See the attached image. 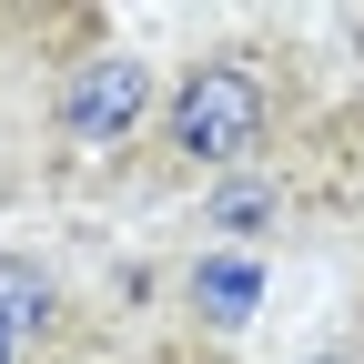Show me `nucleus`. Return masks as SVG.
Returning a JSON list of instances; mask_svg holds the SVG:
<instances>
[{
    "label": "nucleus",
    "instance_id": "obj_5",
    "mask_svg": "<svg viewBox=\"0 0 364 364\" xmlns=\"http://www.w3.org/2000/svg\"><path fill=\"white\" fill-rule=\"evenodd\" d=\"M0 364H21V344H11V334H0Z\"/></svg>",
    "mask_w": 364,
    "mask_h": 364
},
{
    "label": "nucleus",
    "instance_id": "obj_3",
    "mask_svg": "<svg viewBox=\"0 0 364 364\" xmlns=\"http://www.w3.org/2000/svg\"><path fill=\"white\" fill-rule=\"evenodd\" d=\"M0 334H11V344H41V334H61V284H51V263H31V253H0Z\"/></svg>",
    "mask_w": 364,
    "mask_h": 364
},
{
    "label": "nucleus",
    "instance_id": "obj_4",
    "mask_svg": "<svg viewBox=\"0 0 364 364\" xmlns=\"http://www.w3.org/2000/svg\"><path fill=\"white\" fill-rule=\"evenodd\" d=\"M193 294H203V314H243L253 304V263H203Z\"/></svg>",
    "mask_w": 364,
    "mask_h": 364
},
{
    "label": "nucleus",
    "instance_id": "obj_1",
    "mask_svg": "<svg viewBox=\"0 0 364 364\" xmlns=\"http://www.w3.org/2000/svg\"><path fill=\"white\" fill-rule=\"evenodd\" d=\"M263 122H273V81L243 51H213L162 91V142H172V162H203V172H233L263 142Z\"/></svg>",
    "mask_w": 364,
    "mask_h": 364
},
{
    "label": "nucleus",
    "instance_id": "obj_2",
    "mask_svg": "<svg viewBox=\"0 0 364 364\" xmlns=\"http://www.w3.org/2000/svg\"><path fill=\"white\" fill-rule=\"evenodd\" d=\"M142 112H152V71L132 51H102V61H81L61 81V132L71 142H132Z\"/></svg>",
    "mask_w": 364,
    "mask_h": 364
}]
</instances>
